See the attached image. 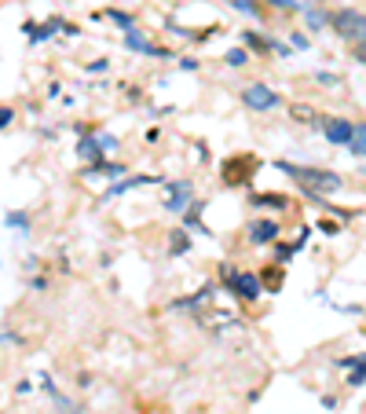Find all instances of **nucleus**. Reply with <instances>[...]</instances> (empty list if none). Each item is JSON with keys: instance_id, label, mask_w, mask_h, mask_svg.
Here are the masks:
<instances>
[{"instance_id": "1", "label": "nucleus", "mask_w": 366, "mask_h": 414, "mask_svg": "<svg viewBox=\"0 0 366 414\" xmlns=\"http://www.w3.org/2000/svg\"><path fill=\"white\" fill-rule=\"evenodd\" d=\"M279 169L286 172V177H293V184L311 191V195H333V191L344 187V180L337 177V172H330V169H308V165H290V162H279Z\"/></svg>"}, {"instance_id": "2", "label": "nucleus", "mask_w": 366, "mask_h": 414, "mask_svg": "<svg viewBox=\"0 0 366 414\" xmlns=\"http://www.w3.org/2000/svg\"><path fill=\"white\" fill-rule=\"evenodd\" d=\"M330 26H333V34H337L341 41H348V44H363L366 41V15L356 11V8H337L330 15Z\"/></svg>"}, {"instance_id": "3", "label": "nucleus", "mask_w": 366, "mask_h": 414, "mask_svg": "<svg viewBox=\"0 0 366 414\" xmlns=\"http://www.w3.org/2000/svg\"><path fill=\"white\" fill-rule=\"evenodd\" d=\"M253 169H257V158H253V154H238V158H227V162H224L220 177H224L227 187H246L253 180Z\"/></svg>"}, {"instance_id": "4", "label": "nucleus", "mask_w": 366, "mask_h": 414, "mask_svg": "<svg viewBox=\"0 0 366 414\" xmlns=\"http://www.w3.org/2000/svg\"><path fill=\"white\" fill-rule=\"evenodd\" d=\"M224 279H227V290L238 294L242 301H257L264 294L260 275H253V272H231V268H224Z\"/></svg>"}, {"instance_id": "5", "label": "nucleus", "mask_w": 366, "mask_h": 414, "mask_svg": "<svg viewBox=\"0 0 366 414\" xmlns=\"http://www.w3.org/2000/svg\"><path fill=\"white\" fill-rule=\"evenodd\" d=\"M242 103L249 110H257V114H267V110H275L282 99H279V92L267 88V85H246L242 88Z\"/></svg>"}, {"instance_id": "6", "label": "nucleus", "mask_w": 366, "mask_h": 414, "mask_svg": "<svg viewBox=\"0 0 366 414\" xmlns=\"http://www.w3.org/2000/svg\"><path fill=\"white\" fill-rule=\"evenodd\" d=\"M352 132H356L352 118H326V121H323V136L333 143V147H348Z\"/></svg>"}, {"instance_id": "7", "label": "nucleus", "mask_w": 366, "mask_h": 414, "mask_svg": "<svg viewBox=\"0 0 366 414\" xmlns=\"http://www.w3.org/2000/svg\"><path fill=\"white\" fill-rule=\"evenodd\" d=\"M279 238V224L275 220H257V224H249V242L253 246H267Z\"/></svg>"}, {"instance_id": "8", "label": "nucleus", "mask_w": 366, "mask_h": 414, "mask_svg": "<svg viewBox=\"0 0 366 414\" xmlns=\"http://www.w3.org/2000/svg\"><path fill=\"white\" fill-rule=\"evenodd\" d=\"M169 202H165V209H172V213H180V209H187V198L195 195V187H190V180H180V184H169Z\"/></svg>"}, {"instance_id": "9", "label": "nucleus", "mask_w": 366, "mask_h": 414, "mask_svg": "<svg viewBox=\"0 0 366 414\" xmlns=\"http://www.w3.org/2000/svg\"><path fill=\"white\" fill-rule=\"evenodd\" d=\"M249 205H253V209H290V198L275 195V191H264V195H253Z\"/></svg>"}, {"instance_id": "10", "label": "nucleus", "mask_w": 366, "mask_h": 414, "mask_svg": "<svg viewBox=\"0 0 366 414\" xmlns=\"http://www.w3.org/2000/svg\"><path fill=\"white\" fill-rule=\"evenodd\" d=\"M55 29H66V22L52 19V22H44V26H26V37H29V44H41L44 37H52Z\"/></svg>"}, {"instance_id": "11", "label": "nucleus", "mask_w": 366, "mask_h": 414, "mask_svg": "<svg viewBox=\"0 0 366 414\" xmlns=\"http://www.w3.org/2000/svg\"><path fill=\"white\" fill-rule=\"evenodd\" d=\"M77 154H81L85 158V162L88 165H95V162H103V147H99V139H81V143H77Z\"/></svg>"}, {"instance_id": "12", "label": "nucleus", "mask_w": 366, "mask_h": 414, "mask_svg": "<svg viewBox=\"0 0 366 414\" xmlns=\"http://www.w3.org/2000/svg\"><path fill=\"white\" fill-rule=\"evenodd\" d=\"M139 184H157V177H129V180H118L114 187L106 191V198H118V195H125V191H132V187H139Z\"/></svg>"}, {"instance_id": "13", "label": "nucleus", "mask_w": 366, "mask_h": 414, "mask_svg": "<svg viewBox=\"0 0 366 414\" xmlns=\"http://www.w3.org/2000/svg\"><path fill=\"white\" fill-rule=\"evenodd\" d=\"M341 363H344V367H352V363H356V371L348 374V385H352V389H359L363 381H366V352H363L359 359H341Z\"/></svg>"}, {"instance_id": "14", "label": "nucleus", "mask_w": 366, "mask_h": 414, "mask_svg": "<svg viewBox=\"0 0 366 414\" xmlns=\"http://www.w3.org/2000/svg\"><path fill=\"white\" fill-rule=\"evenodd\" d=\"M348 151H352V154H363V158H366V121H363V125H356L352 139H348Z\"/></svg>"}, {"instance_id": "15", "label": "nucleus", "mask_w": 366, "mask_h": 414, "mask_svg": "<svg viewBox=\"0 0 366 414\" xmlns=\"http://www.w3.org/2000/svg\"><path fill=\"white\" fill-rule=\"evenodd\" d=\"M231 8L242 11V15H249V19H264V8L257 4V0H231Z\"/></svg>"}, {"instance_id": "16", "label": "nucleus", "mask_w": 366, "mask_h": 414, "mask_svg": "<svg viewBox=\"0 0 366 414\" xmlns=\"http://www.w3.org/2000/svg\"><path fill=\"white\" fill-rule=\"evenodd\" d=\"M125 44H129L132 52H147V48H150V41H143V34H139L136 26H132V29H125Z\"/></svg>"}, {"instance_id": "17", "label": "nucleus", "mask_w": 366, "mask_h": 414, "mask_svg": "<svg viewBox=\"0 0 366 414\" xmlns=\"http://www.w3.org/2000/svg\"><path fill=\"white\" fill-rule=\"evenodd\" d=\"M242 41H246V44L253 48V52H260V55L267 52V48H272V41H264L260 34H249V29H246V34H242Z\"/></svg>"}, {"instance_id": "18", "label": "nucleus", "mask_w": 366, "mask_h": 414, "mask_svg": "<svg viewBox=\"0 0 366 414\" xmlns=\"http://www.w3.org/2000/svg\"><path fill=\"white\" fill-rule=\"evenodd\" d=\"M224 62H227V67H246V62H249V52H246V48H231V52L224 55Z\"/></svg>"}, {"instance_id": "19", "label": "nucleus", "mask_w": 366, "mask_h": 414, "mask_svg": "<svg viewBox=\"0 0 366 414\" xmlns=\"http://www.w3.org/2000/svg\"><path fill=\"white\" fill-rule=\"evenodd\" d=\"M190 249V238H187V231H176L172 235V246H169V253H187Z\"/></svg>"}, {"instance_id": "20", "label": "nucleus", "mask_w": 366, "mask_h": 414, "mask_svg": "<svg viewBox=\"0 0 366 414\" xmlns=\"http://www.w3.org/2000/svg\"><path fill=\"white\" fill-rule=\"evenodd\" d=\"M8 228H15V231H29V216H26V213H8Z\"/></svg>"}, {"instance_id": "21", "label": "nucleus", "mask_w": 366, "mask_h": 414, "mask_svg": "<svg viewBox=\"0 0 366 414\" xmlns=\"http://www.w3.org/2000/svg\"><path fill=\"white\" fill-rule=\"evenodd\" d=\"M110 19H114V22H118L121 29H132V26H136V22H132V15H125V11H118V8L110 11Z\"/></svg>"}, {"instance_id": "22", "label": "nucleus", "mask_w": 366, "mask_h": 414, "mask_svg": "<svg viewBox=\"0 0 366 414\" xmlns=\"http://www.w3.org/2000/svg\"><path fill=\"white\" fill-rule=\"evenodd\" d=\"M279 282H282V268H275V272H267L260 286H267V290H279Z\"/></svg>"}, {"instance_id": "23", "label": "nucleus", "mask_w": 366, "mask_h": 414, "mask_svg": "<svg viewBox=\"0 0 366 414\" xmlns=\"http://www.w3.org/2000/svg\"><path fill=\"white\" fill-rule=\"evenodd\" d=\"M11 118H15V110H11V106H0V129H8Z\"/></svg>"}, {"instance_id": "24", "label": "nucleus", "mask_w": 366, "mask_h": 414, "mask_svg": "<svg viewBox=\"0 0 366 414\" xmlns=\"http://www.w3.org/2000/svg\"><path fill=\"white\" fill-rule=\"evenodd\" d=\"M352 48H356V59H359L363 67H366V41H363V44H352Z\"/></svg>"}, {"instance_id": "25", "label": "nucleus", "mask_w": 366, "mask_h": 414, "mask_svg": "<svg viewBox=\"0 0 366 414\" xmlns=\"http://www.w3.org/2000/svg\"><path fill=\"white\" fill-rule=\"evenodd\" d=\"M308 22H311V29H319V26H323V15H319V11H311V15H308Z\"/></svg>"}, {"instance_id": "26", "label": "nucleus", "mask_w": 366, "mask_h": 414, "mask_svg": "<svg viewBox=\"0 0 366 414\" xmlns=\"http://www.w3.org/2000/svg\"><path fill=\"white\" fill-rule=\"evenodd\" d=\"M290 41H293V48H308V37H304V34H293Z\"/></svg>"}]
</instances>
